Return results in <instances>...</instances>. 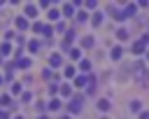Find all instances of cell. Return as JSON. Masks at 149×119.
Listing matches in <instances>:
<instances>
[{
    "label": "cell",
    "instance_id": "obj_1",
    "mask_svg": "<svg viewBox=\"0 0 149 119\" xmlns=\"http://www.w3.org/2000/svg\"><path fill=\"white\" fill-rule=\"evenodd\" d=\"M130 75L144 82V63H140V61H137V63H133V68H130ZM144 84H147V82H144Z\"/></svg>",
    "mask_w": 149,
    "mask_h": 119
},
{
    "label": "cell",
    "instance_id": "obj_2",
    "mask_svg": "<svg viewBox=\"0 0 149 119\" xmlns=\"http://www.w3.org/2000/svg\"><path fill=\"white\" fill-rule=\"evenodd\" d=\"M70 112H72V114H79V112H81V98H77V100L70 103Z\"/></svg>",
    "mask_w": 149,
    "mask_h": 119
},
{
    "label": "cell",
    "instance_id": "obj_3",
    "mask_svg": "<svg viewBox=\"0 0 149 119\" xmlns=\"http://www.w3.org/2000/svg\"><path fill=\"white\" fill-rule=\"evenodd\" d=\"M121 54H123V49H121V47H114V49H112V54H109V56H112V58H114V61H116V58H121Z\"/></svg>",
    "mask_w": 149,
    "mask_h": 119
},
{
    "label": "cell",
    "instance_id": "obj_4",
    "mask_svg": "<svg viewBox=\"0 0 149 119\" xmlns=\"http://www.w3.org/2000/svg\"><path fill=\"white\" fill-rule=\"evenodd\" d=\"M116 37H119V40H128V30H126V28H119V30H116Z\"/></svg>",
    "mask_w": 149,
    "mask_h": 119
},
{
    "label": "cell",
    "instance_id": "obj_5",
    "mask_svg": "<svg viewBox=\"0 0 149 119\" xmlns=\"http://www.w3.org/2000/svg\"><path fill=\"white\" fill-rule=\"evenodd\" d=\"M70 58H72V61H79V58H81L79 49H70Z\"/></svg>",
    "mask_w": 149,
    "mask_h": 119
},
{
    "label": "cell",
    "instance_id": "obj_6",
    "mask_svg": "<svg viewBox=\"0 0 149 119\" xmlns=\"http://www.w3.org/2000/svg\"><path fill=\"white\" fill-rule=\"evenodd\" d=\"M98 110L107 112V110H109V100H100V103H98Z\"/></svg>",
    "mask_w": 149,
    "mask_h": 119
},
{
    "label": "cell",
    "instance_id": "obj_7",
    "mask_svg": "<svg viewBox=\"0 0 149 119\" xmlns=\"http://www.w3.org/2000/svg\"><path fill=\"white\" fill-rule=\"evenodd\" d=\"M72 9H74V5H65V7H63V14H65V16H72Z\"/></svg>",
    "mask_w": 149,
    "mask_h": 119
},
{
    "label": "cell",
    "instance_id": "obj_8",
    "mask_svg": "<svg viewBox=\"0 0 149 119\" xmlns=\"http://www.w3.org/2000/svg\"><path fill=\"white\" fill-rule=\"evenodd\" d=\"M16 26L23 30V28H28V21H26V19H16Z\"/></svg>",
    "mask_w": 149,
    "mask_h": 119
},
{
    "label": "cell",
    "instance_id": "obj_9",
    "mask_svg": "<svg viewBox=\"0 0 149 119\" xmlns=\"http://www.w3.org/2000/svg\"><path fill=\"white\" fill-rule=\"evenodd\" d=\"M26 16H35V7H33V5L26 7Z\"/></svg>",
    "mask_w": 149,
    "mask_h": 119
},
{
    "label": "cell",
    "instance_id": "obj_10",
    "mask_svg": "<svg viewBox=\"0 0 149 119\" xmlns=\"http://www.w3.org/2000/svg\"><path fill=\"white\" fill-rule=\"evenodd\" d=\"M142 44H144V42H135V47H133V54H140V51H142Z\"/></svg>",
    "mask_w": 149,
    "mask_h": 119
},
{
    "label": "cell",
    "instance_id": "obj_11",
    "mask_svg": "<svg viewBox=\"0 0 149 119\" xmlns=\"http://www.w3.org/2000/svg\"><path fill=\"white\" fill-rule=\"evenodd\" d=\"M51 65H61V56H58V54L51 56Z\"/></svg>",
    "mask_w": 149,
    "mask_h": 119
},
{
    "label": "cell",
    "instance_id": "obj_12",
    "mask_svg": "<svg viewBox=\"0 0 149 119\" xmlns=\"http://www.w3.org/2000/svg\"><path fill=\"white\" fill-rule=\"evenodd\" d=\"M58 107H61V100H51L49 103V110H58Z\"/></svg>",
    "mask_w": 149,
    "mask_h": 119
},
{
    "label": "cell",
    "instance_id": "obj_13",
    "mask_svg": "<svg viewBox=\"0 0 149 119\" xmlns=\"http://www.w3.org/2000/svg\"><path fill=\"white\" fill-rule=\"evenodd\" d=\"M140 107H142V105H140V100H133V103H130V110H133V112H137Z\"/></svg>",
    "mask_w": 149,
    "mask_h": 119
},
{
    "label": "cell",
    "instance_id": "obj_14",
    "mask_svg": "<svg viewBox=\"0 0 149 119\" xmlns=\"http://www.w3.org/2000/svg\"><path fill=\"white\" fill-rule=\"evenodd\" d=\"M58 14H61V12H56V9H51V12H49V19L54 21V19H58Z\"/></svg>",
    "mask_w": 149,
    "mask_h": 119
},
{
    "label": "cell",
    "instance_id": "obj_15",
    "mask_svg": "<svg viewBox=\"0 0 149 119\" xmlns=\"http://www.w3.org/2000/svg\"><path fill=\"white\" fill-rule=\"evenodd\" d=\"M19 65H21V68H28V65H30V61H28V58H21V61H19Z\"/></svg>",
    "mask_w": 149,
    "mask_h": 119
},
{
    "label": "cell",
    "instance_id": "obj_16",
    "mask_svg": "<svg viewBox=\"0 0 149 119\" xmlns=\"http://www.w3.org/2000/svg\"><path fill=\"white\" fill-rule=\"evenodd\" d=\"M100 21H102V16H100V14H95V16H93V26H98Z\"/></svg>",
    "mask_w": 149,
    "mask_h": 119
},
{
    "label": "cell",
    "instance_id": "obj_17",
    "mask_svg": "<svg viewBox=\"0 0 149 119\" xmlns=\"http://www.w3.org/2000/svg\"><path fill=\"white\" fill-rule=\"evenodd\" d=\"M93 44V37H84V47H91Z\"/></svg>",
    "mask_w": 149,
    "mask_h": 119
},
{
    "label": "cell",
    "instance_id": "obj_18",
    "mask_svg": "<svg viewBox=\"0 0 149 119\" xmlns=\"http://www.w3.org/2000/svg\"><path fill=\"white\" fill-rule=\"evenodd\" d=\"M140 119H149V112H142V114H140Z\"/></svg>",
    "mask_w": 149,
    "mask_h": 119
},
{
    "label": "cell",
    "instance_id": "obj_19",
    "mask_svg": "<svg viewBox=\"0 0 149 119\" xmlns=\"http://www.w3.org/2000/svg\"><path fill=\"white\" fill-rule=\"evenodd\" d=\"M16 119H23V117H16Z\"/></svg>",
    "mask_w": 149,
    "mask_h": 119
},
{
    "label": "cell",
    "instance_id": "obj_20",
    "mask_svg": "<svg viewBox=\"0 0 149 119\" xmlns=\"http://www.w3.org/2000/svg\"><path fill=\"white\" fill-rule=\"evenodd\" d=\"M63 119H68V117H63Z\"/></svg>",
    "mask_w": 149,
    "mask_h": 119
}]
</instances>
